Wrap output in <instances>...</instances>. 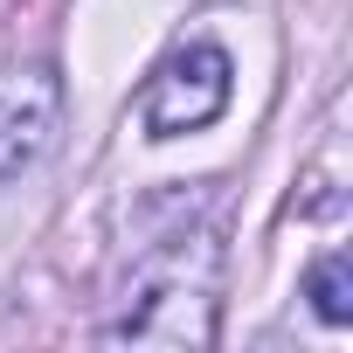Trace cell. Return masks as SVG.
Returning <instances> with one entry per match:
<instances>
[{
  "label": "cell",
  "mask_w": 353,
  "mask_h": 353,
  "mask_svg": "<svg viewBox=\"0 0 353 353\" xmlns=\"http://www.w3.org/2000/svg\"><path fill=\"white\" fill-rule=\"evenodd\" d=\"M215 325H222V243L215 229H181L132 270L125 312L104 325V339L201 353L215 346Z\"/></svg>",
  "instance_id": "obj_1"
},
{
  "label": "cell",
  "mask_w": 353,
  "mask_h": 353,
  "mask_svg": "<svg viewBox=\"0 0 353 353\" xmlns=\"http://www.w3.org/2000/svg\"><path fill=\"white\" fill-rule=\"evenodd\" d=\"M229 90H236V63L222 42H188V49H173L152 83H145V139H181V132H201L229 111Z\"/></svg>",
  "instance_id": "obj_2"
},
{
  "label": "cell",
  "mask_w": 353,
  "mask_h": 353,
  "mask_svg": "<svg viewBox=\"0 0 353 353\" xmlns=\"http://www.w3.org/2000/svg\"><path fill=\"white\" fill-rule=\"evenodd\" d=\"M63 132V77L49 63H14L0 70V188L56 145Z\"/></svg>",
  "instance_id": "obj_3"
},
{
  "label": "cell",
  "mask_w": 353,
  "mask_h": 353,
  "mask_svg": "<svg viewBox=\"0 0 353 353\" xmlns=\"http://www.w3.org/2000/svg\"><path fill=\"white\" fill-rule=\"evenodd\" d=\"M305 298H312V312H319L325 325H353V256H346V250L319 256L312 277H305Z\"/></svg>",
  "instance_id": "obj_4"
}]
</instances>
